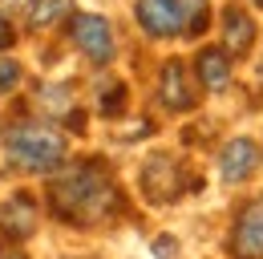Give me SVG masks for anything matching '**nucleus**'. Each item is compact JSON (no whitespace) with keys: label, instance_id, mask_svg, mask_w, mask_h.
Here are the masks:
<instances>
[{"label":"nucleus","instance_id":"obj_12","mask_svg":"<svg viewBox=\"0 0 263 259\" xmlns=\"http://www.w3.org/2000/svg\"><path fill=\"white\" fill-rule=\"evenodd\" d=\"M65 8H69V0H36L33 12H29V21H33V29H45V25H53Z\"/></svg>","mask_w":263,"mask_h":259},{"label":"nucleus","instance_id":"obj_15","mask_svg":"<svg viewBox=\"0 0 263 259\" xmlns=\"http://www.w3.org/2000/svg\"><path fill=\"white\" fill-rule=\"evenodd\" d=\"M122 94H126L122 85H109V89H101V109H105V114H118V109H122Z\"/></svg>","mask_w":263,"mask_h":259},{"label":"nucleus","instance_id":"obj_3","mask_svg":"<svg viewBox=\"0 0 263 259\" xmlns=\"http://www.w3.org/2000/svg\"><path fill=\"white\" fill-rule=\"evenodd\" d=\"M69 36H73V45L93 65H105L114 57V29L98 12H73L69 16Z\"/></svg>","mask_w":263,"mask_h":259},{"label":"nucleus","instance_id":"obj_11","mask_svg":"<svg viewBox=\"0 0 263 259\" xmlns=\"http://www.w3.org/2000/svg\"><path fill=\"white\" fill-rule=\"evenodd\" d=\"M195 73L198 81H202V89H211V94H223L231 85V61L223 49H202L195 61Z\"/></svg>","mask_w":263,"mask_h":259},{"label":"nucleus","instance_id":"obj_7","mask_svg":"<svg viewBox=\"0 0 263 259\" xmlns=\"http://www.w3.org/2000/svg\"><path fill=\"white\" fill-rule=\"evenodd\" d=\"M255 166H259V150H255L251 138H231L227 146L219 150V174H223L227 182H243V178H251Z\"/></svg>","mask_w":263,"mask_h":259},{"label":"nucleus","instance_id":"obj_14","mask_svg":"<svg viewBox=\"0 0 263 259\" xmlns=\"http://www.w3.org/2000/svg\"><path fill=\"white\" fill-rule=\"evenodd\" d=\"M16 81H21V65L12 57H0V94H8Z\"/></svg>","mask_w":263,"mask_h":259},{"label":"nucleus","instance_id":"obj_9","mask_svg":"<svg viewBox=\"0 0 263 259\" xmlns=\"http://www.w3.org/2000/svg\"><path fill=\"white\" fill-rule=\"evenodd\" d=\"M158 97H162L166 109H174V114H186V109L195 105L191 81H186V69H182V61H178V57L162 65V77H158Z\"/></svg>","mask_w":263,"mask_h":259},{"label":"nucleus","instance_id":"obj_2","mask_svg":"<svg viewBox=\"0 0 263 259\" xmlns=\"http://www.w3.org/2000/svg\"><path fill=\"white\" fill-rule=\"evenodd\" d=\"M4 154L12 166L29 170V174H49L57 166H65V138L53 126H36V122H25V126H12L4 134Z\"/></svg>","mask_w":263,"mask_h":259},{"label":"nucleus","instance_id":"obj_8","mask_svg":"<svg viewBox=\"0 0 263 259\" xmlns=\"http://www.w3.org/2000/svg\"><path fill=\"white\" fill-rule=\"evenodd\" d=\"M0 231H4V239H12V243H21V239H29L36 231V202L33 194H12L4 207H0Z\"/></svg>","mask_w":263,"mask_h":259},{"label":"nucleus","instance_id":"obj_17","mask_svg":"<svg viewBox=\"0 0 263 259\" xmlns=\"http://www.w3.org/2000/svg\"><path fill=\"white\" fill-rule=\"evenodd\" d=\"M0 259H25V255H21L16 247H4V243H0Z\"/></svg>","mask_w":263,"mask_h":259},{"label":"nucleus","instance_id":"obj_4","mask_svg":"<svg viewBox=\"0 0 263 259\" xmlns=\"http://www.w3.org/2000/svg\"><path fill=\"white\" fill-rule=\"evenodd\" d=\"M134 16L150 36H174L186 29V0H138Z\"/></svg>","mask_w":263,"mask_h":259},{"label":"nucleus","instance_id":"obj_16","mask_svg":"<svg viewBox=\"0 0 263 259\" xmlns=\"http://www.w3.org/2000/svg\"><path fill=\"white\" fill-rule=\"evenodd\" d=\"M12 36H16V32L8 29V21H0V49H8V45H12Z\"/></svg>","mask_w":263,"mask_h":259},{"label":"nucleus","instance_id":"obj_13","mask_svg":"<svg viewBox=\"0 0 263 259\" xmlns=\"http://www.w3.org/2000/svg\"><path fill=\"white\" fill-rule=\"evenodd\" d=\"M36 101H45V105H53V114H65L69 105H73V97H69V89H65V85H45Z\"/></svg>","mask_w":263,"mask_h":259},{"label":"nucleus","instance_id":"obj_1","mask_svg":"<svg viewBox=\"0 0 263 259\" xmlns=\"http://www.w3.org/2000/svg\"><path fill=\"white\" fill-rule=\"evenodd\" d=\"M49 207L57 219H65L73 227H93L122 211V191L98 162H81V166L65 170L61 178H53Z\"/></svg>","mask_w":263,"mask_h":259},{"label":"nucleus","instance_id":"obj_18","mask_svg":"<svg viewBox=\"0 0 263 259\" xmlns=\"http://www.w3.org/2000/svg\"><path fill=\"white\" fill-rule=\"evenodd\" d=\"M0 4H12V8H21V4H29V0H0Z\"/></svg>","mask_w":263,"mask_h":259},{"label":"nucleus","instance_id":"obj_10","mask_svg":"<svg viewBox=\"0 0 263 259\" xmlns=\"http://www.w3.org/2000/svg\"><path fill=\"white\" fill-rule=\"evenodd\" d=\"M251 45H255V21L239 4H231L223 12V49H227V57H243Z\"/></svg>","mask_w":263,"mask_h":259},{"label":"nucleus","instance_id":"obj_5","mask_svg":"<svg viewBox=\"0 0 263 259\" xmlns=\"http://www.w3.org/2000/svg\"><path fill=\"white\" fill-rule=\"evenodd\" d=\"M231 255L235 259H263V194L251 198L231 227Z\"/></svg>","mask_w":263,"mask_h":259},{"label":"nucleus","instance_id":"obj_6","mask_svg":"<svg viewBox=\"0 0 263 259\" xmlns=\"http://www.w3.org/2000/svg\"><path fill=\"white\" fill-rule=\"evenodd\" d=\"M142 191L150 194L154 202H170L182 194V166L170 154H154L142 166Z\"/></svg>","mask_w":263,"mask_h":259},{"label":"nucleus","instance_id":"obj_20","mask_svg":"<svg viewBox=\"0 0 263 259\" xmlns=\"http://www.w3.org/2000/svg\"><path fill=\"white\" fill-rule=\"evenodd\" d=\"M251 4H259V8H263V0H251Z\"/></svg>","mask_w":263,"mask_h":259},{"label":"nucleus","instance_id":"obj_19","mask_svg":"<svg viewBox=\"0 0 263 259\" xmlns=\"http://www.w3.org/2000/svg\"><path fill=\"white\" fill-rule=\"evenodd\" d=\"M259 81H263V57H259Z\"/></svg>","mask_w":263,"mask_h":259}]
</instances>
